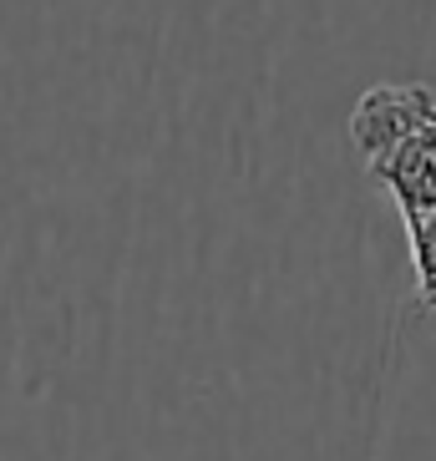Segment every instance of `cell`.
<instances>
[{
  "instance_id": "6da1fadb",
  "label": "cell",
  "mask_w": 436,
  "mask_h": 461,
  "mask_svg": "<svg viewBox=\"0 0 436 461\" xmlns=\"http://www.w3.org/2000/svg\"><path fill=\"white\" fill-rule=\"evenodd\" d=\"M350 137L401 213L436 208V102L426 86H376L355 102Z\"/></svg>"
}]
</instances>
